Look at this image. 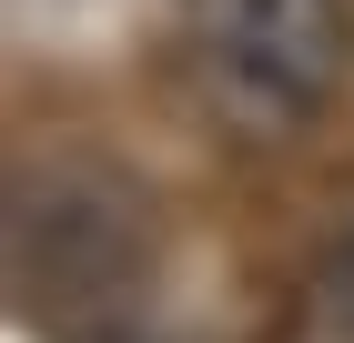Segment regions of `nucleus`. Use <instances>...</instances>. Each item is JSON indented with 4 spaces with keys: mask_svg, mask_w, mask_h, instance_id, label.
<instances>
[{
    "mask_svg": "<svg viewBox=\"0 0 354 343\" xmlns=\"http://www.w3.org/2000/svg\"><path fill=\"white\" fill-rule=\"evenodd\" d=\"M142 283H152V202L132 192V172L61 152L10 182V293L30 323L102 333L142 303Z\"/></svg>",
    "mask_w": 354,
    "mask_h": 343,
    "instance_id": "obj_1",
    "label": "nucleus"
},
{
    "mask_svg": "<svg viewBox=\"0 0 354 343\" xmlns=\"http://www.w3.org/2000/svg\"><path fill=\"white\" fill-rule=\"evenodd\" d=\"M183 30H192V71L213 91V111H233L253 132L314 121L354 61L344 0H183Z\"/></svg>",
    "mask_w": 354,
    "mask_h": 343,
    "instance_id": "obj_2",
    "label": "nucleus"
},
{
    "mask_svg": "<svg viewBox=\"0 0 354 343\" xmlns=\"http://www.w3.org/2000/svg\"><path fill=\"white\" fill-rule=\"evenodd\" d=\"M324 323L354 333V222L334 233V253H324Z\"/></svg>",
    "mask_w": 354,
    "mask_h": 343,
    "instance_id": "obj_3",
    "label": "nucleus"
}]
</instances>
